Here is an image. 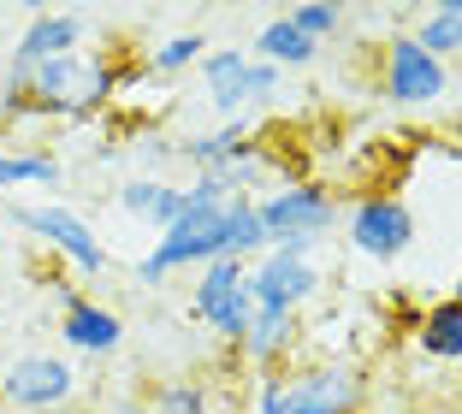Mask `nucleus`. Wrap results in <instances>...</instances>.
Returning <instances> with one entry per match:
<instances>
[{
	"label": "nucleus",
	"instance_id": "obj_30",
	"mask_svg": "<svg viewBox=\"0 0 462 414\" xmlns=\"http://www.w3.org/2000/svg\"><path fill=\"white\" fill-rule=\"evenodd\" d=\"M0 414H13V409H0Z\"/></svg>",
	"mask_w": 462,
	"mask_h": 414
},
{
	"label": "nucleus",
	"instance_id": "obj_7",
	"mask_svg": "<svg viewBox=\"0 0 462 414\" xmlns=\"http://www.w3.org/2000/svg\"><path fill=\"white\" fill-rule=\"evenodd\" d=\"M83 391V373L66 355H18L0 373V409L13 414H42V409H71Z\"/></svg>",
	"mask_w": 462,
	"mask_h": 414
},
{
	"label": "nucleus",
	"instance_id": "obj_19",
	"mask_svg": "<svg viewBox=\"0 0 462 414\" xmlns=\"http://www.w3.org/2000/svg\"><path fill=\"white\" fill-rule=\"evenodd\" d=\"M415 337H421V349H427L433 361H462V302H457V296L421 308V326H415Z\"/></svg>",
	"mask_w": 462,
	"mask_h": 414
},
{
	"label": "nucleus",
	"instance_id": "obj_29",
	"mask_svg": "<svg viewBox=\"0 0 462 414\" xmlns=\"http://www.w3.org/2000/svg\"><path fill=\"white\" fill-rule=\"evenodd\" d=\"M450 296H457V302H462V279H457V290H450Z\"/></svg>",
	"mask_w": 462,
	"mask_h": 414
},
{
	"label": "nucleus",
	"instance_id": "obj_27",
	"mask_svg": "<svg viewBox=\"0 0 462 414\" xmlns=\"http://www.w3.org/2000/svg\"><path fill=\"white\" fill-rule=\"evenodd\" d=\"M362 414H415V409H362Z\"/></svg>",
	"mask_w": 462,
	"mask_h": 414
},
{
	"label": "nucleus",
	"instance_id": "obj_25",
	"mask_svg": "<svg viewBox=\"0 0 462 414\" xmlns=\"http://www.w3.org/2000/svg\"><path fill=\"white\" fill-rule=\"evenodd\" d=\"M136 154H143V166H166V161H172V154H178V148L166 143V136H161V143H154V136H149V143H136Z\"/></svg>",
	"mask_w": 462,
	"mask_h": 414
},
{
	"label": "nucleus",
	"instance_id": "obj_16",
	"mask_svg": "<svg viewBox=\"0 0 462 414\" xmlns=\"http://www.w3.org/2000/svg\"><path fill=\"white\" fill-rule=\"evenodd\" d=\"M249 60H261V66H273V71H285V66H297V71H302V66H314V60H320V48H314V41L302 36L297 24L279 13L273 24H261V30H255V54H249Z\"/></svg>",
	"mask_w": 462,
	"mask_h": 414
},
{
	"label": "nucleus",
	"instance_id": "obj_2",
	"mask_svg": "<svg viewBox=\"0 0 462 414\" xmlns=\"http://www.w3.org/2000/svg\"><path fill=\"white\" fill-rule=\"evenodd\" d=\"M6 83H24L30 107L42 119H89L96 107L113 101V66L89 48L78 54H60V60H42V66H6Z\"/></svg>",
	"mask_w": 462,
	"mask_h": 414
},
{
	"label": "nucleus",
	"instance_id": "obj_15",
	"mask_svg": "<svg viewBox=\"0 0 462 414\" xmlns=\"http://www.w3.org/2000/svg\"><path fill=\"white\" fill-rule=\"evenodd\" d=\"M219 254H226V261H244V267L267 254V231H261V214H255L249 196L226 201V214H219Z\"/></svg>",
	"mask_w": 462,
	"mask_h": 414
},
{
	"label": "nucleus",
	"instance_id": "obj_28",
	"mask_svg": "<svg viewBox=\"0 0 462 414\" xmlns=\"http://www.w3.org/2000/svg\"><path fill=\"white\" fill-rule=\"evenodd\" d=\"M42 414H83V409H78V402H71V409H42Z\"/></svg>",
	"mask_w": 462,
	"mask_h": 414
},
{
	"label": "nucleus",
	"instance_id": "obj_23",
	"mask_svg": "<svg viewBox=\"0 0 462 414\" xmlns=\"http://www.w3.org/2000/svg\"><path fill=\"white\" fill-rule=\"evenodd\" d=\"M291 24L302 30V36L314 41V48H320V41H332L344 30V6H327V0H309V6H291Z\"/></svg>",
	"mask_w": 462,
	"mask_h": 414
},
{
	"label": "nucleus",
	"instance_id": "obj_1",
	"mask_svg": "<svg viewBox=\"0 0 462 414\" xmlns=\"http://www.w3.org/2000/svg\"><path fill=\"white\" fill-rule=\"evenodd\" d=\"M367 373L356 361H309L291 373H261L249 414H362Z\"/></svg>",
	"mask_w": 462,
	"mask_h": 414
},
{
	"label": "nucleus",
	"instance_id": "obj_20",
	"mask_svg": "<svg viewBox=\"0 0 462 414\" xmlns=\"http://www.w3.org/2000/svg\"><path fill=\"white\" fill-rule=\"evenodd\" d=\"M24 184H60V161L42 154V148H18V154H0V196Z\"/></svg>",
	"mask_w": 462,
	"mask_h": 414
},
{
	"label": "nucleus",
	"instance_id": "obj_6",
	"mask_svg": "<svg viewBox=\"0 0 462 414\" xmlns=\"http://www.w3.org/2000/svg\"><path fill=\"white\" fill-rule=\"evenodd\" d=\"M344 237H350L356 254L367 261H397V254L415 243V214H409V201L392 196V189H367L344 207Z\"/></svg>",
	"mask_w": 462,
	"mask_h": 414
},
{
	"label": "nucleus",
	"instance_id": "obj_24",
	"mask_svg": "<svg viewBox=\"0 0 462 414\" xmlns=\"http://www.w3.org/2000/svg\"><path fill=\"white\" fill-rule=\"evenodd\" d=\"M273 89H279V71L261 66V60H249V95H255V101H267Z\"/></svg>",
	"mask_w": 462,
	"mask_h": 414
},
{
	"label": "nucleus",
	"instance_id": "obj_9",
	"mask_svg": "<svg viewBox=\"0 0 462 414\" xmlns=\"http://www.w3.org/2000/svg\"><path fill=\"white\" fill-rule=\"evenodd\" d=\"M320 284H327V272L314 267L309 254L267 249L261 261H249V302L273 308V314H302L320 296Z\"/></svg>",
	"mask_w": 462,
	"mask_h": 414
},
{
	"label": "nucleus",
	"instance_id": "obj_5",
	"mask_svg": "<svg viewBox=\"0 0 462 414\" xmlns=\"http://www.w3.org/2000/svg\"><path fill=\"white\" fill-rule=\"evenodd\" d=\"M190 314L208 326V337L219 344H244L249 320H255V302H249V267L244 261H208L196 267V290H190Z\"/></svg>",
	"mask_w": 462,
	"mask_h": 414
},
{
	"label": "nucleus",
	"instance_id": "obj_17",
	"mask_svg": "<svg viewBox=\"0 0 462 414\" xmlns=\"http://www.w3.org/2000/svg\"><path fill=\"white\" fill-rule=\"evenodd\" d=\"M249 143H255V131H249L244 119H226V124H214V131H202V136H184L178 154H184L196 172H219V166H226L231 154H244Z\"/></svg>",
	"mask_w": 462,
	"mask_h": 414
},
{
	"label": "nucleus",
	"instance_id": "obj_4",
	"mask_svg": "<svg viewBox=\"0 0 462 414\" xmlns=\"http://www.w3.org/2000/svg\"><path fill=\"white\" fill-rule=\"evenodd\" d=\"M13 225L30 231L36 243H48L78 279H101V272H107V249H101V237L89 231L83 214H71L66 201H13Z\"/></svg>",
	"mask_w": 462,
	"mask_h": 414
},
{
	"label": "nucleus",
	"instance_id": "obj_13",
	"mask_svg": "<svg viewBox=\"0 0 462 414\" xmlns=\"http://www.w3.org/2000/svg\"><path fill=\"white\" fill-rule=\"evenodd\" d=\"M202 89L214 101V113L226 119H244L255 107V95H249V54L244 48H208L202 54Z\"/></svg>",
	"mask_w": 462,
	"mask_h": 414
},
{
	"label": "nucleus",
	"instance_id": "obj_22",
	"mask_svg": "<svg viewBox=\"0 0 462 414\" xmlns=\"http://www.w3.org/2000/svg\"><path fill=\"white\" fill-rule=\"evenodd\" d=\"M202 54H208V36H202V30H178V36H166L161 48L149 54V71L172 78V71H184V66H202Z\"/></svg>",
	"mask_w": 462,
	"mask_h": 414
},
{
	"label": "nucleus",
	"instance_id": "obj_14",
	"mask_svg": "<svg viewBox=\"0 0 462 414\" xmlns=\"http://www.w3.org/2000/svg\"><path fill=\"white\" fill-rule=\"evenodd\" d=\"M119 214L143 219L149 231H166L178 214H184V184L154 178V172H136L131 184H119Z\"/></svg>",
	"mask_w": 462,
	"mask_h": 414
},
{
	"label": "nucleus",
	"instance_id": "obj_18",
	"mask_svg": "<svg viewBox=\"0 0 462 414\" xmlns=\"http://www.w3.org/2000/svg\"><path fill=\"white\" fill-rule=\"evenodd\" d=\"M409 36L421 41L433 60H462V0H439V6H427L421 18H415V30Z\"/></svg>",
	"mask_w": 462,
	"mask_h": 414
},
{
	"label": "nucleus",
	"instance_id": "obj_12",
	"mask_svg": "<svg viewBox=\"0 0 462 414\" xmlns=\"http://www.w3.org/2000/svg\"><path fill=\"white\" fill-rule=\"evenodd\" d=\"M78 48H83V13H54V6H36V13H30V24L18 30L13 66H42V60L78 54Z\"/></svg>",
	"mask_w": 462,
	"mask_h": 414
},
{
	"label": "nucleus",
	"instance_id": "obj_11",
	"mask_svg": "<svg viewBox=\"0 0 462 414\" xmlns=\"http://www.w3.org/2000/svg\"><path fill=\"white\" fill-rule=\"evenodd\" d=\"M297 344H302V314H273V308H255V320H249L237 355H244L249 373H285V361L297 355Z\"/></svg>",
	"mask_w": 462,
	"mask_h": 414
},
{
	"label": "nucleus",
	"instance_id": "obj_10",
	"mask_svg": "<svg viewBox=\"0 0 462 414\" xmlns=\"http://www.w3.org/2000/svg\"><path fill=\"white\" fill-rule=\"evenodd\" d=\"M60 337L71 355H113L125 344V320L107 302H89L83 290H60Z\"/></svg>",
	"mask_w": 462,
	"mask_h": 414
},
{
	"label": "nucleus",
	"instance_id": "obj_21",
	"mask_svg": "<svg viewBox=\"0 0 462 414\" xmlns=\"http://www.w3.org/2000/svg\"><path fill=\"white\" fill-rule=\"evenodd\" d=\"M143 409H149V414H208V409H214V391H208L202 379H166Z\"/></svg>",
	"mask_w": 462,
	"mask_h": 414
},
{
	"label": "nucleus",
	"instance_id": "obj_3",
	"mask_svg": "<svg viewBox=\"0 0 462 414\" xmlns=\"http://www.w3.org/2000/svg\"><path fill=\"white\" fill-rule=\"evenodd\" d=\"M261 231H267V249H291V254H314V243L338 225V196L327 184H279L261 189L255 201Z\"/></svg>",
	"mask_w": 462,
	"mask_h": 414
},
{
	"label": "nucleus",
	"instance_id": "obj_8",
	"mask_svg": "<svg viewBox=\"0 0 462 414\" xmlns=\"http://www.w3.org/2000/svg\"><path fill=\"white\" fill-rule=\"evenodd\" d=\"M380 95L397 101V107H427V101L450 95V66L427 54L409 30H397L380 48Z\"/></svg>",
	"mask_w": 462,
	"mask_h": 414
},
{
	"label": "nucleus",
	"instance_id": "obj_26",
	"mask_svg": "<svg viewBox=\"0 0 462 414\" xmlns=\"http://www.w3.org/2000/svg\"><path fill=\"white\" fill-rule=\"evenodd\" d=\"M101 414H149V409H143V402H136V397H113V402H107V409H101Z\"/></svg>",
	"mask_w": 462,
	"mask_h": 414
}]
</instances>
